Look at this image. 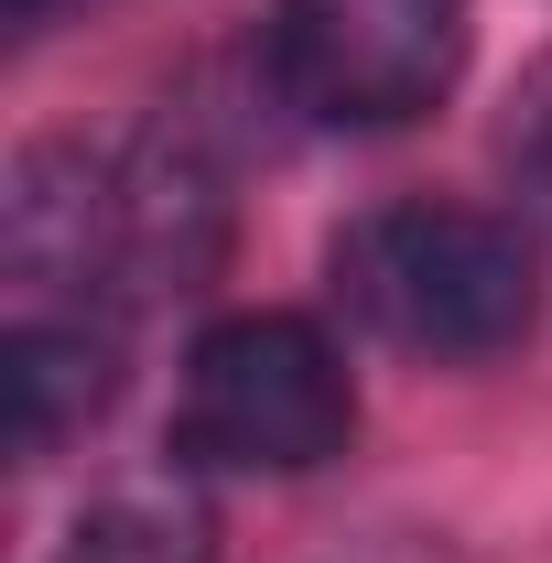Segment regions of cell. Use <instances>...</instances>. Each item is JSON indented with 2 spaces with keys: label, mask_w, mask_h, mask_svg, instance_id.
I'll return each mask as SVG.
<instances>
[{
  "label": "cell",
  "mask_w": 552,
  "mask_h": 563,
  "mask_svg": "<svg viewBox=\"0 0 552 563\" xmlns=\"http://www.w3.org/2000/svg\"><path fill=\"white\" fill-rule=\"evenodd\" d=\"M336 292L368 336H390L412 357H498L542 314V261L509 217L401 196L336 239Z\"/></svg>",
  "instance_id": "obj_1"
},
{
  "label": "cell",
  "mask_w": 552,
  "mask_h": 563,
  "mask_svg": "<svg viewBox=\"0 0 552 563\" xmlns=\"http://www.w3.org/2000/svg\"><path fill=\"white\" fill-rule=\"evenodd\" d=\"M357 433V390L325 325L303 314H228L185 347L174 379V455L207 477H314Z\"/></svg>",
  "instance_id": "obj_2"
},
{
  "label": "cell",
  "mask_w": 552,
  "mask_h": 563,
  "mask_svg": "<svg viewBox=\"0 0 552 563\" xmlns=\"http://www.w3.org/2000/svg\"><path fill=\"white\" fill-rule=\"evenodd\" d=\"M261 66L314 131H401L466 66V0H272Z\"/></svg>",
  "instance_id": "obj_3"
},
{
  "label": "cell",
  "mask_w": 552,
  "mask_h": 563,
  "mask_svg": "<svg viewBox=\"0 0 552 563\" xmlns=\"http://www.w3.org/2000/svg\"><path fill=\"white\" fill-rule=\"evenodd\" d=\"M120 390V336L98 314H33L0 336V433L11 455H55L66 433L109 412Z\"/></svg>",
  "instance_id": "obj_4"
},
{
  "label": "cell",
  "mask_w": 552,
  "mask_h": 563,
  "mask_svg": "<svg viewBox=\"0 0 552 563\" xmlns=\"http://www.w3.org/2000/svg\"><path fill=\"white\" fill-rule=\"evenodd\" d=\"M55 563H207V520L185 498H109L66 531Z\"/></svg>",
  "instance_id": "obj_5"
},
{
  "label": "cell",
  "mask_w": 552,
  "mask_h": 563,
  "mask_svg": "<svg viewBox=\"0 0 552 563\" xmlns=\"http://www.w3.org/2000/svg\"><path fill=\"white\" fill-rule=\"evenodd\" d=\"M509 163L552 196V66L531 76V87H520V109H509Z\"/></svg>",
  "instance_id": "obj_6"
},
{
  "label": "cell",
  "mask_w": 552,
  "mask_h": 563,
  "mask_svg": "<svg viewBox=\"0 0 552 563\" xmlns=\"http://www.w3.org/2000/svg\"><path fill=\"white\" fill-rule=\"evenodd\" d=\"M55 11H66V0H11V22H55Z\"/></svg>",
  "instance_id": "obj_7"
}]
</instances>
